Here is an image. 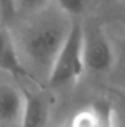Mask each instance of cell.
Returning a JSON list of instances; mask_svg holds the SVG:
<instances>
[{
	"mask_svg": "<svg viewBox=\"0 0 125 127\" xmlns=\"http://www.w3.org/2000/svg\"><path fill=\"white\" fill-rule=\"evenodd\" d=\"M71 22L72 18H69L62 10L59 15L37 19L24 32L21 50L18 49L21 56L24 55L34 66L44 69L46 74H49V69L66 37Z\"/></svg>",
	"mask_w": 125,
	"mask_h": 127,
	"instance_id": "obj_1",
	"label": "cell"
},
{
	"mask_svg": "<svg viewBox=\"0 0 125 127\" xmlns=\"http://www.w3.org/2000/svg\"><path fill=\"white\" fill-rule=\"evenodd\" d=\"M85 71L83 53V27L78 18H74L53 64L47 74V83L52 87H63L77 83Z\"/></svg>",
	"mask_w": 125,
	"mask_h": 127,
	"instance_id": "obj_2",
	"label": "cell"
},
{
	"mask_svg": "<svg viewBox=\"0 0 125 127\" xmlns=\"http://www.w3.org/2000/svg\"><path fill=\"white\" fill-rule=\"evenodd\" d=\"M81 27L85 69L94 74L109 72L116 64V53L103 24L97 19H88L81 21Z\"/></svg>",
	"mask_w": 125,
	"mask_h": 127,
	"instance_id": "obj_3",
	"label": "cell"
},
{
	"mask_svg": "<svg viewBox=\"0 0 125 127\" xmlns=\"http://www.w3.org/2000/svg\"><path fill=\"white\" fill-rule=\"evenodd\" d=\"M0 69H3L4 72L16 78H24V80L38 83L37 78L25 66L12 35L9 34L7 30H3V28H0Z\"/></svg>",
	"mask_w": 125,
	"mask_h": 127,
	"instance_id": "obj_4",
	"label": "cell"
},
{
	"mask_svg": "<svg viewBox=\"0 0 125 127\" xmlns=\"http://www.w3.org/2000/svg\"><path fill=\"white\" fill-rule=\"evenodd\" d=\"M24 108V89L0 84V124H19Z\"/></svg>",
	"mask_w": 125,
	"mask_h": 127,
	"instance_id": "obj_5",
	"label": "cell"
},
{
	"mask_svg": "<svg viewBox=\"0 0 125 127\" xmlns=\"http://www.w3.org/2000/svg\"><path fill=\"white\" fill-rule=\"evenodd\" d=\"M49 118V105L44 96L24 89V108L19 127H46Z\"/></svg>",
	"mask_w": 125,
	"mask_h": 127,
	"instance_id": "obj_6",
	"label": "cell"
},
{
	"mask_svg": "<svg viewBox=\"0 0 125 127\" xmlns=\"http://www.w3.org/2000/svg\"><path fill=\"white\" fill-rule=\"evenodd\" d=\"M99 124H100L99 103L80 109L71 121V127H99Z\"/></svg>",
	"mask_w": 125,
	"mask_h": 127,
	"instance_id": "obj_7",
	"label": "cell"
},
{
	"mask_svg": "<svg viewBox=\"0 0 125 127\" xmlns=\"http://www.w3.org/2000/svg\"><path fill=\"white\" fill-rule=\"evenodd\" d=\"M53 0H15L16 13L22 15H38L47 10Z\"/></svg>",
	"mask_w": 125,
	"mask_h": 127,
	"instance_id": "obj_8",
	"label": "cell"
},
{
	"mask_svg": "<svg viewBox=\"0 0 125 127\" xmlns=\"http://www.w3.org/2000/svg\"><path fill=\"white\" fill-rule=\"evenodd\" d=\"M59 6V10L66 13L69 18H80L88 7L90 0H53Z\"/></svg>",
	"mask_w": 125,
	"mask_h": 127,
	"instance_id": "obj_9",
	"label": "cell"
},
{
	"mask_svg": "<svg viewBox=\"0 0 125 127\" xmlns=\"http://www.w3.org/2000/svg\"><path fill=\"white\" fill-rule=\"evenodd\" d=\"M0 13H1V19L9 21L16 15V9H15V0H0Z\"/></svg>",
	"mask_w": 125,
	"mask_h": 127,
	"instance_id": "obj_10",
	"label": "cell"
},
{
	"mask_svg": "<svg viewBox=\"0 0 125 127\" xmlns=\"http://www.w3.org/2000/svg\"><path fill=\"white\" fill-rule=\"evenodd\" d=\"M1 21H3V19H1V13H0V22H1Z\"/></svg>",
	"mask_w": 125,
	"mask_h": 127,
	"instance_id": "obj_11",
	"label": "cell"
}]
</instances>
